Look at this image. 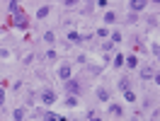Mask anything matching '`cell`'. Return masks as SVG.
I'll use <instances>...</instances> for the list:
<instances>
[{
    "label": "cell",
    "instance_id": "obj_1",
    "mask_svg": "<svg viewBox=\"0 0 160 121\" xmlns=\"http://www.w3.org/2000/svg\"><path fill=\"white\" fill-rule=\"evenodd\" d=\"M56 75H58V80H70V78H73V63L63 60L58 65V70H56Z\"/></svg>",
    "mask_w": 160,
    "mask_h": 121
},
{
    "label": "cell",
    "instance_id": "obj_2",
    "mask_svg": "<svg viewBox=\"0 0 160 121\" xmlns=\"http://www.w3.org/2000/svg\"><path fill=\"white\" fill-rule=\"evenodd\" d=\"M39 102H41V104H46V107H51V104L58 102V97H56V92H53V90H41Z\"/></svg>",
    "mask_w": 160,
    "mask_h": 121
},
{
    "label": "cell",
    "instance_id": "obj_3",
    "mask_svg": "<svg viewBox=\"0 0 160 121\" xmlns=\"http://www.w3.org/2000/svg\"><path fill=\"white\" fill-rule=\"evenodd\" d=\"M80 90H82V85H80V82L75 80V78L66 80V92H68V94H75V97H78V94H80Z\"/></svg>",
    "mask_w": 160,
    "mask_h": 121
},
{
    "label": "cell",
    "instance_id": "obj_4",
    "mask_svg": "<svg viewBox=\"0 0 160 121\" xmlns=\"http://www.w3.org/2000/svg\"><path fill=\"white\" fill-rule=\"evenodd\" d=\"M146 5H148V0H131L129 10H131V15H138V12L146 10Z\"/></svg>",
    "mask_w": 160,
    "mask_h": 121
},
{
    "label": "cell",
    "instance_id": "obj_5",
    "mask_svg": "<svg viewBox=\"0 0 160 121\" xmlns=\"http://www.w3.org/2000/svg\"><path fill=\"white\" fill-rule=\"evenodd\" d=\"M15 27H17V29H29V20H27V15H17V17H15Z\"/></svg>",
    "mask_w": 160,
    "mask_h": 121
},
{
    "label": "cell",
    "instance_id": "obj_6",
    "mask_svg": "<svg viewBox=\"0 0 160 121\" xmlns=\"http://www.w3.org/2000/svg\"><path fill=\"white\" fill-rule=\"evenodd\" d=\"M68 41H70V44H82V41H85V36H82V34H78L75 29H70V31H68Z\"/></svg>",
    "mask_w": 160,
    "mask_h": 121
},
{
    "label": "cell",
    "instance_id": "obj_7",
    "mask_svg": "<svg viewBox=\"0 0 160 121\" xmlns=\"http://www.w3.org/2000/svg\"><path fill=\"white\" fill-rule=\"evenodd\" d=\"M153 75H155V70H153L150 65H146V68H141V78H143V80H150Z\"/></svg>",
    "mask_w": 160,
    "mask_h": 121
},
{
    "label": "cell",
    "instance_id": "obj_8",
    "mask_svg": "<svg viewBox=\"0 0 160 121\" xmlns=\"http://www.w3.org/2000/svg\"><path fill=\"white\" fill-rule=\"evenodd\" d=\"M117 87H119L121 92H126V90H131V80H129V78H121V80L117 82Z\"/></svg>",
    "mask_w": 160,
    "mask_h": 121
},
{
    "label": "cell",
    "instance_id": "obj_9",
    "mask_svg": "<svg viewBox=\"0 0 160 121\" xmlns=\"http://www.w3.org/2000/svg\"><path fill=\"white\" fill-rule=\"evenodd\" d=\"M97 99H100V102H109V90H104V87H97Z\"/></svg>",
    "mask_w": 160,
    "mask_h": 121
},
{
    "label": "cell",
    "instance_id": "obj_10",
    "mask_svg": "<svg viewBox=\"0 0 160 121\" xmlns=\"http://www.w3.org/2000/svg\"><path fill=\"white\" fill-rule=\"evenodd\" d=\"M49 12H51L49 5H41L39 10H37V17H39V20H44V17H49Z\"/></svg>",
    "mask_w": 160,
    "mask_h": 121
},
{
    "label": "cell",
    "instance_id": "obj_11",
    "mask_svg": "<svg viewBox=\"0 0 160 121\" xmlns=\"http://www.w3.org/2000/svg\"><path fill=\"white\" fill-rule=\"evenodd\" d=\"M109 114H112V116H117V119H119L121 114H124V109H121L119 104H109Z\"/></svg>",
    "mask_w": 160,
    "mask_h": 121
},
{
    "label": "cell",
    "instance_id": "obj_12",
    "mask_svg": "<svg viewBox=\"0 0 160 121\" xmlns=\"http://www.w3.org/2000/svg\"><path fill=\"white\" fill-rule=\"evenodd\" d=\"M8 7H10V12L15 15V17L20 15V2H17V0H10V2H8Z\"/></svg>",
    "mask_w": 160,
    "mask_h": 121
},
{
    "label": "cell",
    "instance_id": "obj_13",
    "mask_svg": "<svg viewBox=\"0 0 160 121\" xmlns=\"http://www.w3.org/2000/svg\"><path fill=\"white\" fill-rule=\"evenodd\" d=\"M41 119H44V121H58V114H53V111H44Z\"/></svg>",
    "mask_w": 160,
    "mask_h": 121
},
{
    "label": "cell",
    "instance_id": "obj_14",
    "mask_svg": "<svg viewBox=\"0 0 160 121\" xmlns=\"http://www.w3.org/2000/svg\"><path fill=\"white\" fill-rule=\"evenodd\" d=\"M12 116H15V121H24V109H22V107H17V109L12 111Z\"/></svg>",
    "mask_w": 160,
    "mask_h": 121
},
{
    "label": "cell",
    "instance_id": "obj_15",
    "mask_svg": "<svg viewBox=\"0 0 160 121\" xmlns=\"http://www.w3.org/2000/svg\"><path fill=\"white\" fill-rule=\"evenodd\" d=\"M85 121H102V116L97 114V111L92 109V111H88V116H85Z\"/></svg>",
    "mask_w": 160,
    "mask_h": 121
},
{
    "label": "cell",
    "instance_id": "obj_16",
    "mask_svg": "<svg viewBox=\"0 0 160 121\" xmlns=\"http://www.w3.org/2000/svg\"><path fill=\"white\" fill-rule=\"evenodd\" d=\"M117 22V12H107L104 15V24H114Z\"/></svg>",
    "mask_w": 160,
    "mask_h": 121
},
{
    "label": "cell",
    "instance_id": "obj_17",
    "mask_svg": "<svg viewBox=\"0 0 160 121\" xmlns=\"http://www.w3.org/2000/svg\"><path fill=\"white\" fill-rule=\"evenodd\" d=\"M44 41L46 44H56V34L53 31H44Z\"/></svg>",
    "mask_w": 160,
    "mask_h": 121
},
{
    "label": "cell",
    "instance_id": "obj_18",
    "mask_svg": "<svg viewBox=\"0 0 160 121\" xmlns=\"http://www.w3.org/2000/svg\"><path fill=\"white\" fill-rule=\"evenodd\" d=\"M112 63H114V68H121V65H124V53H117Z\"/></svg>",
    "mask_w": 160,
    "mask_h": 121
},
{
    "label": "cell",
    "instance_id": "obj_19",
    "mask_svg": "<svg viewBox=\"0 0 160 121\" xmlns=\"http://www.w3.org/2000/svg\"><path fill=\"white\" fill-rule=\"evenodd\" d=\"M124 65H129V68H136V65H138L136 56H129V58H124Z\"/></svg>",
    "mask_w": 160,
    "mask_h": 121
},
{
    "label": "cell",
    "instance_id": "obj_20",
    "mask_svg": "<svg viewBox=\"0 0 160 121\" xmlns=\"http://www.w3.org/2000/svg\"><path fill=\"white\" fill-rule=\"evenodd\" d=\"M66 107H78V97H75V94H68V97H66Z\"/></svg>",
    "mask_w": 160,
    "mask_h": 121
},
{
    "label": "cell",
    "instance_id": "obj_21",
    "mask_svg": "<svg viewBox=\"0 0 160 121\" xmlns=\"http://www.w3.org/2000/svg\"><path fill=\"white\" fill-rule=\"evenodd\" d=\"M109 41H112V44H119V41H121V34H119V31H112V34H109Z\"/></svg>",
    "mask_w": 160,
    "mask_h": 121
},
{
    "label": "cell",
    "instance_id": "obj_22",
    "mask_svg": "<svg viewBox=\"0 0 160 121\" xmlns=\"http://www.w3.org/2000/svg\"><path fill=\"white\" fill-rule=\"evenodd\" d=\"M124 97H126V102H136V92H133V90H126V92H124Z\"/></svg>",
    "mask_w": 160,
    "mask_h": 121
},
{
    "label": "cell",
    "instance_id": "obj_23",
    "mask_svg": "<svg viewBox=\"0 0 160 121\" xmlns=\"http://www.w3.org/2000/svg\"><path fill=\"white\" fill-rule=\"evenodd\" d=\"M46 58H49V60H56V58H58V53H56L53 49H49V51H46Z\"/></svg>",
    "mask_w": 160,
    "mask_h": 121
},
{
    "label": "cell",
    "instance_id": "obj_24",
    "mask_svg": "<svg viewBox=\"0 0 160 121\" xmlns=\"http://www.w3.org/2000/svg\"><path fill=\"white\" fill-rule=\"evenodd\" d=\"M90 73H92V75H100V73H102V65H100V63H97V65H90Z\"/></svg>",
    "mask_w": 160,
    "mask_h": 121
},
{
    "label": "cell",
    "instance_id": "obj_25",
    "mask_svg": "<svg viewBox=\"0 0 160 121\" xmlns=\"http://www.w3.org/2000/svg\"><path fill=\"white\" fill-rule=\"evenodd\" d=\"M32 60H34V53H27V56H24V58H22V63H24V65H29Z\"/></svg>",
    "mask_w": 160,
    "mask_h": 121
},
{
    "label": "cell",
    "instance_id": "obj_26",
    "mask_svg": "<svg viewBox=\"0 0 160 121\" xmlns=\"http://www.w3.org/2000/svg\"><path fill=\"white\" fill-rule=\"evenodd\" d=\"M102 49H104V53H109V51L114 49V44H112V41H107V44H102Z\"/></svg>",
    "mask_w": 160,
    "mask_h": 121
},
{
    "label": "cell",
    "instance_id": "obj_27",
    "mask_svg": "<svg viewBox=\"0 0 160 121\" xmlns=\"http://www.w3.org/2000/svg\"><path fill=\"white\" fill-rule=\"evenodd\" d=\"M150 53L158 58V53H160V46H158V44H153V46H150Z\"/></svg>",
    "mask_w": 160,
    "mask_h": 121
},
{
    "label": "cell",
    "instance_id": "obj_28",
    "mask_svg": "<svg viewBox=\"0 0 160 121\" xmlns=\"http://www.w3.org/2000/svg\"><path fill=\"white\" fill-rule=\"evenodd\" d=\"M148 27H158V17H148Z\"/></svg>",
    "mask_w": 160,
    "mask_h": 121
},
{
    "label": "cell",
    "instance_id": "obj_29",
    "mask_svg": "<svg viewBox=\"0 0 160 121\" xmlns=\"http://www.w3.org/2000/svg\"><path fill=\"white\" fill-rule=\"evenodd\" d=\"M63 5H66V7H68V10H70V7H75V5H78V2H75V0H66V2H63Z\"/></svg>",
    "mask_w": 160,
    "mask_h": 121
},
{
    "label": "cell",
    "instance_id": "obj_30",
    "mask_svg": "<svg viewBox=\"0 0 160 121\" xmlns=\"http://www.w3.org/2000/svg\"><path fill=\"white\" fill-rule=\"evenodd\" d=\"M97 36H107V27H100V29H97Z\"/></svg>",
    "mask_w": 160,
    "mask_h": 121
},
{
    "label": "cell",
    "instance_id": "obj_31",
    "mask_svg": "<svg viewBox=\"0 0 160 121\" xmlns=\"http://www.w3.org/2000/svg\"><path fill=\"white\" fill-rule=\"evenodd\" d=\"M2 102H5V90L0 87V109H2Z\"/></svg>",
    "mask_w": 160,
    "mask_h": 121
},
{
    "label": "cell",
    "instance_id": "obj_32",
    "mask_svg": "<svg viewBox=\"0 0 160 121\" xmlns=\"http://www.w3.org/2000/svg\"><path fill=\"white\" fill-rule=\"evenodd\" d=\"M160 119V114H158V109H155V111H153V116H150V121H158Z\"/></svg>",
    "mask_w": 160,
    "mask_h": 121
},
{
    "label": "cell",
    "instance_id": "obj_33",
    "mask_svg": "<svg viewBox=\"0 0 160 121\" xmlns=\"http://www.w3.org/2000/svg\"><path fill=\"white\" fill-rule=\"evenodd\" d=\"M34 121H39V119H34Z\"/></svg>",
    "mask_w": 160,
    "mask_h": 121
}]
</instances>
